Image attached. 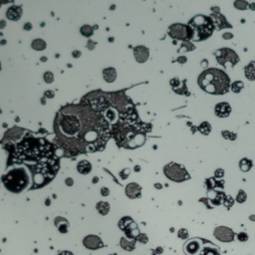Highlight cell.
Masks as SVG:
<instances>
[{"label":"cell","mask_w":255,"mask_h":255,"mask_svg":"<svg viewBox=\"0 0 255 255\" xmlns=\"http://www.w3.org/2000/svg\"><path fill=\"white\" fill-rule=\"evenodd\" d=\"M55 130L61 140L77 151L102 149L109 137V124L88 106H69L59 112Z\"/></svg>","instance_id":"1"},{"label":"cell","mask_w":255,"mask_h":255,"mask_svg":"<svg viewBox=\"0 0 255 255\" xmlns=\"http://www.w3.org/2000/svg\"><path fill=\"white\" fill-rule=\"evenodd\" d=\"M198 85L203 91L209 94L221 95L228 92L230 80L223 71L211 68L201 74Z\"/></svg>","instance_id":"2"},{"label":"cell","mask_w":255,"mask_h":255,"mask_svg":"<svg viewBox=\"0 0 255 255\" xmlns=\"http://www.w3.org/2000/svg\"><path fill=\"white\" fill-rule=\"evenodd\" d=\"M2 180L5 187L11 192H21L29 183V177L23 168H15L8 171Z\"/></svg>","instance_id":"3"},{"label":"cell","mask_w":255,"mask_h":255,"mask_svg":"<svg viewBox=\"0 0 255 255\" xmlns=\"http://www.w3.org/2000/svg\"><path fill=\"white\" fill-rule=\"evenodd\" d=\"M189 24L198 36L196 40L205 39V38L210 36L211 33H212V21H211L210 18L206 17V16H196L190 21Z\"/></svg>","instance_id":"4"},{"label":"cell","mask_w":255,"mask_h":255,"mask_svg":"<svg viewBox=\"0 0 255 255\" xmlns=\"http://www.w3.org/2000/svg\"><path fill=\"white\" fill-rule=\"evenodd\" d=\"M163 173L168 178H170L173 182H182L190 178L189 175L184 168V166H180L178 163H170L166 164L163 168Z\"/></svg>","instance_id":"5"},{"label":"cell","mask_w":255,"mask_h":255,"mask_svg":"<svg viewBox=\"0 0 255 255\" xmlns=\"http://www.w3.org/2000/svg\"><path fill=\"white\" fill-rule=\"evenodd\" d=\"M119 227L123 231H125L128 238H131V239L137 240V237L140 234L137 223L131 217H128V216L123 217L119 221Z\"/></svg>","instance_id":"6"},{"label":"cell","mask_w":255,"mask_h":255,"mask_svg":"<svg viewBox=\"0 0 255 255\" xmlns=\"http://www.w3.org/2000/svg\"><path fill=\"white\" fill-rule=\"evenodd\" d=\"M170 35L173 38L180 40L191 39L194 35V29L189 26L183 24H175L170 27Z\"/></svg>","instance_id":"7"},{"label":"cell","mask_w":255,"mask_h":255,"mask_svg":"<svg viewBox=\"0 0 255 255\" xmlns=\"http://www.w3.org/2000/svg\"><path fill=\"white\" fill-rule=\"evenodd\" d=\"M216 58H217L218 63L221 64V65H225L226 62H231L233 66L238 62V57L234 53V51L227 48L218 50L217 53H216Z\"/></svg>","instance_id":"8"},{"label":"cell","mask_w":255,"mask_h":255,"mask_svg":"<svg viewBox=\"0 0 255 255\" xmlns=\"http://www.w3.org/2000/svg\"><path fill=\"white\" fill-rule=\"evenodd\" d=\"M213 234L216 239H218L219 241H222V242L232 241L235 236L232 229L226 227V226H218V227H216L215 229H214Z\"/></svg>","instance_id":"9"},{"label":"cell","mask_w":255,"mask_h":255,"mask_svg":"<svg viewBox=\"0 0 255 255\" xmlns=\"http://www.w3.org/2000/svg\"><path fill=\"white\" fill-rule=\"evenodd\" d=\"M83 244L86 248L91 249V250H96L99 249L101 247L104 246V242L102 241V239L97 235H88L84 238L83 240Z\"/></svg>","instance_id":"10"},{"label":"cell","mask_w":255,"mask_h":255,"mask_svg":"<svg viewBox=\"0 0 255 255\" xmlns=\"http://www.w3.org/2000/svg\"><path fill=\"white\" fill-rule=\"evenodd\" d=\"M183 250L187 255H196L201 250V240L194 238L187 241L183 247Z\"/></svg>","instance_id":"11"},{"label":"cell","mask_w":255,"mask_h":255,"mask_svg":"<svg viewBox=\"0 0 255 255\" xmlns=\"http://www.w3.org/2000/svg\"><path fill=\"white\" fill-rule=\"evenodd\" d=\"M126 194L131 199L140 198V194H142V187H140L138 183L131 182L126 187Z\"/></svg>","instance_id":"12"},{"label":"cell","mask_w":255,"mask_h":255,"mask_svg":"<svg viewBox=\"0 0 255 255\" xmlns=\"http://www.w3.org/2000/svg\"><path fill=\"white\" fill-rule=\"evenodd\" d=\"M135 57L137 59L138 62H146L149 58V50L146 47L139 46L137 48H135Z\"/></svg>","instance_id":"13"},{"label":"cell","mask_w":255,"mask_h":255,"mask_svg":"<svg viewBox=\"0 0 255 255\" xmlns=\"http://www.w3.org/2000/svg\"><path fill=\"white\" fill-rule=\"evenodd\" d=\"M231 112V108L229 106V104L227 103H220L218 105H216L215 107V114L218 117H227L230 114Z\"/></svg>","instance_id":"14"},{"label":"cell","mask_w":255,"mask_h":255,"mask_svg":"<svg viewBox=\"0 0 255 255\" xmlns=\"http://www.w3.org/2000/svg\"><path fill=\"white\" fill-rule=\"evenodd\" d=\"M54 223H55V226L58 228V230L60 231L61 233H67L68 232L69 223H68L67 219H65L64 217H61V216H57V217L54 219Z\"/></svg>","instance_id":"15"},{"label":"cell","mask_w":255,"mask_h":255,"mask_svg":"<svg viewBox=\"0 0 255 255\" xmlns=\"http://www.w3.org/2000/svg\"><path fill=\"white\" fill-rule=\"evenodd\" d=\"M21 12H22V10H21L20 7L18 6H12L10 7V8L7 10V13H6V16L8 17L10 20H18L19 18H20L21 16Z\"/></svg>","instance_id":"16"},{"label":"cell","mask_w":255,"mask_h":255,"mask_svg":"<svg viewBox=\"0 0 255 255\" xmlns=\"http://www.w3.org/2000/svg\"><path fill=\"white\" fill-rule=\"evenodd\" d=\"M77 170L82 175H88L92 170V166L88 161H82L78 163Z\"/></svg>","instance_id":"17"},{"label":"cell","mask_w":255,"mask_h":255,"mask_svg":"<svg viewBox=\"0 0 255 255\" xmlns=\"http://www.w3.org/2000/svg\"><path fill=\"white\" fill-rule=\"evenodd\" d=\"M104 79L109 83H112L116 80V70L114 68H107L103 71Z\"/></svg>","instance_id":"18"},{"label":"cell","mask_w":255,"mask_h":255,"mask_svg":"<svg viewBox=\"0 0 255 255\" xmlns=\"http://www.w3.org/2000/svg\"><path fill=\"white\" fill-rule=\"evenodd\" d=\"M121 246L123 249L125 250H128V251H132V250L135 249L136 247V239H133V240H129L127 238L123 237L121 239Z\"/></svg>","instance_id":"19"},{"label":"cell","mask_w":255,"mask_h":255,"mask_svg":"<svg viewBox=\"0 0 255 255\" xmlns=\"http://www.w3.org/2000/svg\"><path fill=\"white\" fill-rule=\"evenodd\" d=\"M96 208L101 215H107L110 211V204L106 201H100L97 203Z\"/></svg>","instance_id":"20"},{"label":"cell","mask_w":255,"mask_h":255,"mask_svg":"<svg viewBox=\"0 0 255 255\" xmlns=\"http://www.w3.org/2000/svg\"><path fill=\"white\" fill-rule=\"evenodd\" d=\"M245 74H246L247 79L255 80V62L250 63L245 69Z\"/></svg>","instance_id":"21"},{"label":"cell","mask_w":255,"mask_h":255,"mask_svg":"<svg viewBox=\"0 0 255 255\" xmlns=\"http://www.w3.org/2000/svg\"><path fill=\"white\" fill-rule=\"evenodd\" d=\"M32 47L35 50H43V49H45V47H46V44H45V42L43 41V40L37 39V40H34V41H33Z\"/></svg>","instance_id":"22"},{"label":"cell","mask_w":255,"mask_h":255,"mask_svg":"<svg viewBox=\"0 0 255 255\" xmlns=\"http://www.w3.org/2000/svg\"><path fill=\"white\" fill-rule=\"evenodd\" d=\"M251 166H252V163L250 161H248L247 159H244L240 161V168H241V170L243 171H248Z\"/></svg>","instance_id":"23"},{"label":"cell","mask_w":255,"mask_h":255,"mask_svg":"<svg viewBox=\"0 0 255 255\" xmlns=\"http://www.w3.org/2000/svg\"><path fill=\"white\" fill-rule=\"evenodd\" d=\"M81 33H82V35H84L85 37H90V36H92V34H93V29H92L91 26L85 25L81 28Z\"/></svg>","instance_id":"24"},{"label":"cell","mask_w":255,"mask_h":255,"mask_svg":"<svg viewBox=\"0 0 255 255\" xmlns=\"http://www.w3.org/2000/svg\"><path fill=\"white\" fill-rule=\"evenodd\" d=\"M199 130H201V132L202 133V134H204V135H207V134H209V132H210V130H211V127H210V125H209L208 123H202L201 125V127H199Z\"/></svg>","instance_id":"25"},{"label":"cell","mask_w":255,"mask_h":255,"mask_svg":"<svg viewBox=\"0 0 255 255\" xmlns=\"http://www.w3.org/2000/svg\"><path fill=\"white\" fill-rule=\"evenodd\" d=\"M245 201H246V194L243 190H239L236 196V201L239 202V203H243Z\"/></svg>","instance_id":"26"},{"label":"cell","mask_w":255,"mask_h":255,"mask_svg":"<svg viewBox=\"0 0 255 255\" xmlns=\"http://www.w3.org/2000/svg\"><path fill=\"white\" fill-rule=\"evenodd\" d=\"M242 87H243V84L241 82H235V83H233V84H232L231 89H232L233 92L238 93V92H240V90L242 89Z\"/></svg>","instance_id":"27"},{"label":"cell","mask_w":255,"mask_h":255,"mask_svg":"<svg viewBox=\"0 0 255 255\" xmlns=\"http://www.w3.org/2000/svg\"><path fill=\"white\" fill-rule=\"evenodd\" d=\"M177 235L180 239H187L188 237V231L185 229V228H182V229H180V231H178Z\"/></svg>","instance_id":"28"},{"label":"cell","mask_w":255,"mask_h":255,"mask_svg":"<svg viewBox=\"0 0 255 255\" xmlns=\"http://www.w3.org/2000/svg\"><path fill=\"white\" fill-rule=\"evenodd\" d=\"M44 79H45V82L46 83H52L54 80V76L53 74L51 72H47L45 73V76H44Z\"/></svg>","instance_id":"29"},{"label":"cell","mask_w":255,"mask_h":255,"mask_svg":"<svg viewBox=\"0 0 255 255\" xmlns=\"http://www.w3.org/2000/svg\"><path fill=\"white\" fill-rule=\"evenodd\" d=\"M233 202H234V201H233V198L231 196H226L224 201H223V203H224V205L226 207H230L233 205Z\"/></svg>","instance_id":"30"},{"label":"cell","mask_w":255,"mask_h":255,"mask_svg":"<svg viewBox=\"0 0 255 255\" xmlns=\"http://www.w3.org/2000/svg\"><path fill=\"white\" fill-rule=\"evenodd\" d=\"M137 240L140 242H142V243H147V241H149V238H147V234H145V233H140L139 236L137 237Z\"/></svg>","instance_id":"31"},{"label":"cell","mask_w":255,"mask_h":255,"mask_svg":"<svg viewBox=\"0 0 255 255\" xmlns=\"http://www.w3.org/2000/svg\"><path fill=\"white\" fill-rule=\"evenodd\" d=\"M237 239L239 240V241H247V239H248V235L246 234L245 232H240L239 234L237 235Z\"/></svg>","instance_id":"32"},{"label":"cell","mask_w":255,"mask_h":255,"mask_svg":"<svg viewBox=\"0 0 255 255\" xmlns=\"http://www.w3.org/2000/svg\"><path fill=\"white\" fill-rule=\"evenodd\" d=\"M130 170H129V168H125V170H124L123 171H121L120 173V175H121V176H122V178H123V180H126V178L128 177L129 176V175H130Z\"/></svg>","instance_id":"33"},{"label":"cell","mask_w":255,"mask_h":255,"mask_svg":"<svg viewBox=\"0 0 255 255\" xmlns=\"http://www.w3.org/2000/svg\"><path fill=\"white\" fill-rule=\"evenodd\" d=\"M214 175H215V177H222V176L224 175V171H223V170H221V168H218V170H215Z\"/></svg>","instance_id":"34"},{"label":"cell","mask_w":255,"mask_h":255,"mask_svg":"<svg viewBox=\"0 0 255 255\" xmlns=\"http://www.w3.org/2000/svg\"><path fill=\"white\" fill-rule=\"evenodd\" d=\"M101 194L103 195V196H108V195L110 194V190H109V188H107V187H102V188H101Z\"/></svg>","instance_id":"35"},{"label":"cell","mask_w":255,"mask_h":255,"mask_svg":"<svg viewBox=\"0 0 255 255\" xmlns=\"http://www.w3.org/2000/svg\"><path fill=\"white\" fill-rule=\"evenodd\" d=\"M65 182L67 183V185H69V187H71V185H73L74 180H73L71 177H69V178H67V180H66V182Z\"/></svg>","instance_id":"36"},{"label":"cell","mask_w":255,"mask_h":255,"mask_svg":"<svg viewBox=\"0 0 255 255\" xmlns=\"http://www.w3.org/2000/svg\"><path fill=\"white\" fill-rule=\"evenodd\" d=\"M58 255H74V254L72 253V252H70V251H62Z\"/></svg>","instance_id":"37"},{"label":"cell","mask_w":255,"mask_h":255,"mask_svg":"<svg viewBox=\"0 0 255 255\" xmlns=\"http://www.w3.org/2000/svg\"><path fill=\"white\" fill-rule=\"evenodd\" d=\"M73 56L77 58V57H80V56H81V53H80L79 51H74V52H73Z\"/></svg>","instance_id":"38"},{"label":"cell","mask_w":255,"mask_h":255,"mask_svg":"<svg viewBox=\"0 0 255 255\" xmlns=\"http://www.w3.org/2000/svg\"><path fill=\"white\" fill-rule=\"evenodd\" d=\"M51 92L52 91H48V92L46 93V96L48 97V98H53L54 97V94H53V93H51Z\"/></svg>","instance_id":"39"},{"label":"cell","mask_w":255,"mask_h":255,"mask_svg":"<svg viewBox=\"0 0 255 255\" xmlns=\"http://www.w3.org/2000/svg\"><path fill=\"white\" fill-rule=\"evenodd\" d=\"M249 219H250V220H252V221H255V215H250Z\"/></svg>","instance_id":"40"},{"label":"cell","mask_w":255,"mask_h":255,"mask_svg":"<svg viewBox=\"0 0 255 255\" xmlns=\"http://www.w3.org/2000/svg\"><path fill=\"white\" fill-rule=\"evenodd\" d=\"M163 252V248H158L156 249V253H161Z\"/></svg>","instance_id":"41"},{"label":"cell","mask_w":255,"mask_h":255,"mask_svg":"<svg viewBox=\"0 0 255 255\" xmlns=\"http://www.w3.org/2000/svg\"><path fill=\"white\" fill-rule=\"evenodd\" d=\"M156 188H161L163 187H161V184H159V183H156V185H154Z\"/></svg>","instance_id":"42"},{"label":"cell","mask_w":255,"mask_h":255,"mask_svg":"<svg viewBox=\"0 0 255 255\" xmlns=\"http://www.w3.org/2000/svg\"><path fill=\"white\" fill-rule=\"evenodd\" d=\"M98 180H98V177H94V178H93V182H94V183H96Z\"/></svg>","instance_id":"43"},{"label":"cell","mask_w":255,"mask_h":255,"mask_svg":"<svg viewBox=\"0 0 255 255\" xmlns=\"http://www.w3.org/2000/svg\"><path fill=\"white\" fill-rule=\"evenodd\" d=\"M46 204H50V201H46Z\"/></svg>","instance_id":"44"}]
</instances>
